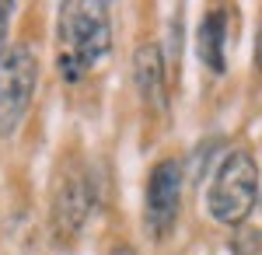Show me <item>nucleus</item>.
Listing matches in <instances>:
<instances>
[{"instance_id":"423d86ee","label":"nucleus","mask_w":262,"mask_h":255,"mask_svg":"<svg viewBox=\"0 0 262 255\" xmlns=\"http://www.w3.org/2000/svg\"><path fill=\"white\" fill-rule=\"evenodd\" d=\"M88 206H91V193H88V182L81 175H67L56 185V203H53V214H56V227L63 235H77L88 220Z\"/></svg>"},{"instance_id":"9d476101","label":"nucleus","mask_w":262,"mask_h":255,"mask_svg":"<svg viewBox=\"0 0 262 255\" xmlns=\"http://www.w3.org/2000/svg\"><path fill=\"white\" fill-rule=\"evenodd\" d=\"M255 67L262 70V28H259V39H255Z\"/></svg>"},{"instance_id":"0eeeda50","label":"nucleus","mask_w":262,"mask_h":255,"mask_svg":"<svg viewBox=\"0 0 262 255\" xmlns=\"http://www.w3.org/2000/svg\"><path fill=\"white\" fill-rule=\"evenodd\" d=\"M196 46H200V59L213 74H224L227 70V21H224L221 11H210L200 21Z\"/></svg>"},{"instance_id":"9b49d317","label":"nucleus","mask_w":262,"mask_h":255,"mask_svg":"<svg viewBox=\"0 0 262 255\" xmlns=\"http://www.w3.org/2000/svg\"><path fill=\"white\" fill-rule=\"evenodd\" d=\"M108 255H137V252H133L129 245H116V248H112V252H108Z\"/></svg>"},{"instance_id":"20e7f679","label":"nucleus","mask_w":262,"mask_h":255,"mask_svg":"<svg viewBox=\"0 0 262 255\" xmlns=\"http://www.w3.org/2000/svg\"><path fill=\"white\" fill-rule=\"evenodd\" d=\"M179 203H182V164L175 157H164L150 168L147 193H143V224L150 238L171 235L179 220Z\"/></svg>"},{"instance_id":"f03ea898","label":"nucleus","mask_w":262,"mask_h":255,"mask_svg":"<svg viewBox=\"0 0 262 255\" xmlns=\"http://www.w3.org/2000/svg\"><path fill=\"white\" fill-rule=\"evenodd\" d=\"M255 196H259V164L252 161L248 151H231L221 161L210 196H206L213 220L227 227H242L245 217L255 206Z\"/></svg>"},{"instance_id":"1a4fd4ad","label":"nucleus","mask_w":262,"mask_h":255,"mask_svg":"<svg viewBox=\"0 0 262 255\" xmlns=\"http://www.w3.org/2000/svg\"><path fill=\"white\" fill-rule=\"evenodd\" d=\"M7 18H11V4H0V42H4V32H7Z\"/></svg>"},{"instance_id":"6e6552de","label":"nucleus","mask_w":262,"mask_h":255,"mask_svg":"<svg viewBox=\"0 0 262 255\" xmlns=\"http://www.w3.org/2000/svg\"><path fill=\"white\" fill-rule=\"evenodd\" d=\"M231 252L234 255H262V231L259 227H238V235L231 241Z\"/></svg>"},{"instance_id":"7ed1b4c3","label":"nucleus","mask_w":262,"mask_h":255,"mask_svg":"<svg viewBox=\"0 0 262 255\" xmlns=\"http://www.w3.org/2000/svg\"><path fill=\"white\" fill-rule=\"evenodd\" d=\"M39 84V59L28 46H11L0 53V137L21 126Z\"/></svg>"},{"instance_id":"f257e3e1","label":"nucleus","mask_w":262,"mask_h":255,"mask_svg":"<svg viewBox=\"0 0 262 255\" xmlns=\"http://www.w3.org/2000/svg\"><path fill=\"white\" fill-rule=\"evenodd\" d=\"M56 70L67 84H77L112 49L108 7L101 0H67L56 21Z\"/></svg>"},{"instance_id":"39448f33","label":"nucleus","mask_w":262,"mask_h":255,"mask_svg":"<svg viewBox=\"0 0 262 255\" xmlns=\"http://www.w3.org/2000/svg\"><path fill=\"white\" fill-rule=\"evenodd\" d=\"M133 80H137L143 105L150 112H164V105H168V77H164V56L158 42H143L133 53Z\"/></svg>"}]
</instances>
